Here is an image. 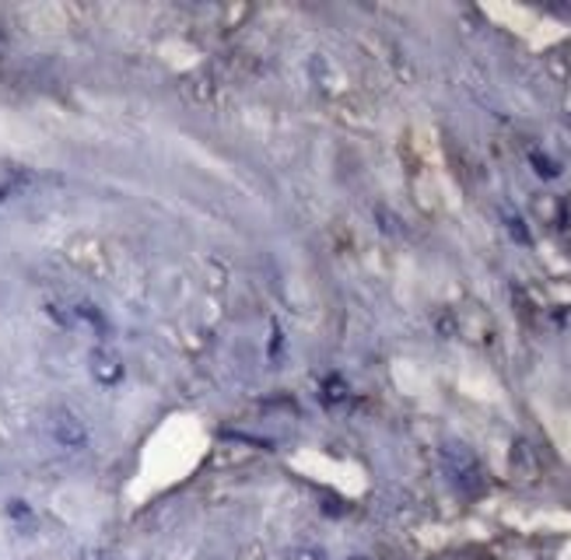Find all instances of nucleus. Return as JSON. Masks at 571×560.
I'll return each instance as SVG.
<instances>
[{"label":"nucleus","instance_id":"f257e3e1","mask_svg":"<svg viewBox=\"0 0 571 560\" xmlns=\"http://www.w3.org/2000/svg\"><path fill=\"white\" fill-rule=\"evenodd\" d=\"M92 375L99 378L102 386H113L123 378V365H120V357L116 354H109V350H95L92 354Z\"/></svg>","mask_w":571,"mask_h":560},{"label":"nucleus","instance_id":"f03ea898","mask_svg":"<svg viewBox=\"0 0 571 560\" xmlns=\"http://www.w3.org/2000/svg\"><path fill=\"white\" fill-rule=\"evenodd\" d=\"M53 431H57V438L63 445H81L84 441V428L78 424V417H71V414H60V420L53 424Z\"/></svg>","mask_w":571,"mask_h":560},{"label":"nucleus","instance_id":"20e7f679","mask_svg":"<svg viewBox=\"0 0 571 560\" xmlns=\"http://www.w3.org/2000/svg\"><path fill=\"white\" fill-rule=\"evenodd\" d=\"M347 560H365V557H347Z\"/></svg>","mask_w":571,"mask_h":560},{"label":"nucleus","instance_id":"7ed1b4c3","mask_svg":"<svg viewBox=\"0 0 571 560\" xmlns=\"http://www.w3.org/2000/svg\"><path fill=\"white\" fill-rule=\"evenodd\" d=\"M292 560H326V553L316 550V547H298V550L292 553Z\"/></svg>","mask_w":571,"mask_h":560}]
</instances>
